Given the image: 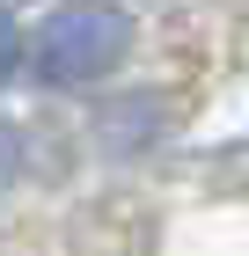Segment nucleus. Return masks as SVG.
<instances>
[{
  "mask_svg": "<svg viewBox=\"0 0 249 256\" xmlns=\"http://www.w3.org/2000/svg\"><path fill=\"white\" fill-rule=\"evenodd\" d=\"M125 44H132L125 8H110V0H74V8H59L37 30V74L59 80V88H81V80L110 74V66L125 59Z\"/></svg>",
  "mask_w": 249,
  "mask_h": 256,
  "instance_id": "f257e3e1",
  "label": "nucleus"
},
{
  "mask_svg": "<svg viewBox=\"0 0 249 256\" xmlns=\"http://www.w3.org/2000/svg\"><path fill=\"white\" fill-rule=\"evenodd\" d=\"M15 52H22V37H15V15L0 8V80L15 74Z\"/></svg>",
  "mask_w": 249,
  "mask_h": 256,
  "instance_id": "f03ea898",
  "label": "nucleus"
}]
</instances>
